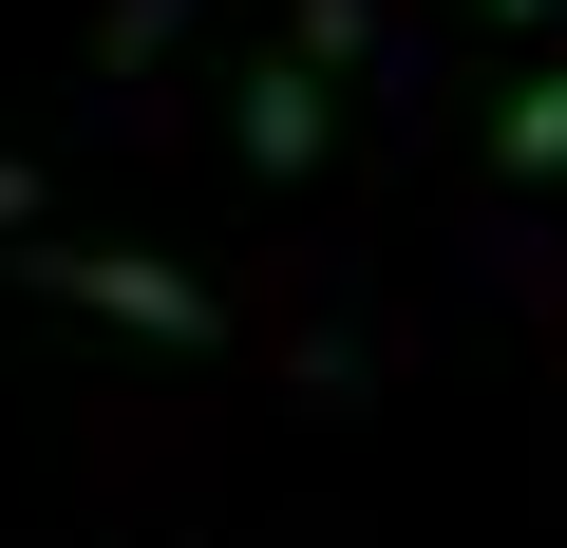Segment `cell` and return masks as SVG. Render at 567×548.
Returning <instances> with one entry per match:
<instances>
[{
  "mask_svg": "<svg viewBox=\"0 0 567 548\" xmlns=\"http://www.w3.org/2000/svg\"><path fill=\"white\" fill-rule=\"evenodd\" d=\"M20 265H39L58 303H95V322H133V341H227V303L189 285V265H133V246H76V227H58V246H20Z\"/></svg>",
  "mask_w": 567,
  "mask_h": 548,
  "instance_id": "cell-1",
  "label": "cell"
},
{
  "mask_svg": "<svg viewBox=\"0 0 567 548\" xmlns=\"http://www.w3.org/2000/svg\"><path fill=\"white\" fill-rule=\"evenodd\" d=\"M492 170H511V189H548V170H567V76H529V95L492 114Z\"/></svg>",
  "mask_w": 567,
  "mask_h": 548,
  "instance_id": "cell-3",
  "label": "cell"
},
{
  "mask_svg": "<svg viewBox=\"0 0 567 548\" xmlns=\"http://www.w3.org/2000/svg\"><path fill=\"white\" fill-rule=\"evenodd\" d=\"M246 170H322V76H303V58L246 76Z\"/></svg>",
  "mask_w": 567,
  "mask_h": 548,
  "instance_id": "cell-2",
  "label": "cell"
},
{
  "mask_svg": "<svg viewBox=\"0 0 567 548\" xmlns=\"http://www.w3.org/2000/svg\"><path fill=\"white\" fill-rule=\"evenodd\" d=\"M492 20H548V0H492Z\"/></svg>",
  "mask_w": 567,
  "mask_h": 548,
  "instance_id": "cell-4",
  "label": "cell"
}]
</instances>
